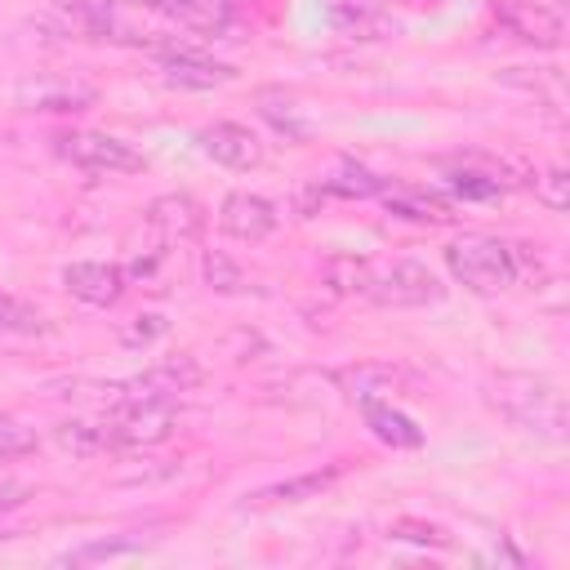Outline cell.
Wrapping results in <instances>:
<instances>
[{
	"mask_svg": "<svg viewBox=\"0 0 570 570\" xmlns=\"http://www.w3.org/2000/svg\"><path fill=\"white\" fill-rule=\"evenodd\" d=\"M13 102L22 111H85L98 102V85L62 71H36L13 85Z\"/></svg>",
	"mask_w": 570,
	"mask_h": 570,
	"instance_id": "7",
	"label": "cell"
},
{
	"mask_svg": "<svg viewBox=\"0 0 570 570\" xmlns=\"http://www.w3.org/2000/svg\"><path fill=\"white\" fill-rule=\"evenodd\" d=\"M165 334V316L160 312H142V316H134V325L120 334V343L125 347H147V343H156Z\"/></svg>",
	"mask_w": 570,
	"mask_h": 570,
	"instance_id": "32",
	"label": "cell"
},
{
	"mask_svg": "<svg viewBox=\"0 0 570 570\" xmlns=\"http://www.w3.org/2000/svg\"><path fill=\"white\" fill-rule=\"evenodd\" d=\"M534 196L548 205V209H566L570 205V174L561 165H548L539 178H534Z\"/></svg>",
	"mask_w": 570,
	"mask_h": 570,
	"instance_id": "30",
	"label": "cell"
},
{
	"mask_svg": "<svg viewBox=\"0 0 570 570\" xmlns=\"http://www.w3.org/2000/svg\"><path fill=\"white\" fill-rule=\"evenodd\" d=\"M445 267L459 285L472 294H499L517 281V254L508 240L485 236V232H463L445 245Z\"/></svg>",
	"mask_w": 570,
	"mask_h": 570,
	"instance_id": "3",
	"label": "cell"
},
{
	"mask_svg": "<svg viewBox=\"0 0 570 570\" xmlns=\"http://www.w3.org/2000/svg\"><path fill=\"white\" fill-rule=\"evenodd\" d=\"M200 365L196 356L178 352L169 361H156L151 370L134 374V379H120V383H107V405H125V401H178V392H191L200 383Z\"/></svg>",
	"mask_w": 570,
	"mask_h": 570,
	"instance_id": "5",
	"label": "cell"
},
{
	"mask_svg": "<svg viewBox=\"0 0 570 570\" xmlns=\"http://www.w3.org/2000/svg\"><path fill=\"white\" fill-rule=\"evenodd\" d=\"M200 276H205V285L214 289V294H245L254 281H249V272L232 258V254H223V249H205V258H200Z\"/></svg>",
	"mask_w": 570,
	"mask_h": 570,
	"instance_id": "25",
	"label": "cell"
},
{
	"mask_svg": "<svg viewBox=\"0 0 570 570\" xmlns=\"http://www.w3.org/2000/svg\"><path fill=\"white\" fill-rule=\"evenodd\" d=\"M40 436L36 428H27L22 419L13 414H0V459H22V454H36Z\"/></svg>",
	"mask_w": 570,
	"mask_h": 570,
	"instance_id": "29",
	"label": "cell"
},
{
	"mask_svg": "<svg viewBox=\"0 0 570 570\" xmlns=\"http://www.w3.org/2000/svg\"><path fill=\"white\" fill-rule=\"evenodd\" d=\"M258 102H263V116H267L281 134H289V138H298V142L307 138V129L294 120V102H289V98H276V94L267 89V94H258Z\"/></svg>",
	"mask_w": 570,
	"mask_h": 570,
	"instance_id": "31",
	"label": "cell"
},
{
	"mask_svg": "<svg viewBox=\"0 0 570 570\" xmlns=\"http://www.w3.org/2000/svg\"><path fill=\"white\" fill-rule=\"evenodd\" d=\"M58 445L67 454H80V459H98L111 450V432H107V419H67L58 423Z\"/></svg>",
	"mask_w": 570,
	"mask_h": 570,
	"instance_id": "22",
	"label": "cell"
},
{
	"mask_svg": "<svg viewBox=\"0 0 570 570\" xmlns=\"http://www.w3.org/2000/svg\"><path fill=\"white\" fill-rule=\"evenodd\" d=\"M147 53L156 58L160 76H165L169 85H183V89H214V85L236 80V67H227V62L209 58V53H205V49H196V45L165 40V45H156V49H147Z\"/></svg>",
	"mask_w": 570,
	"mask_h": 570,
	"instance_id": "8",
	"label": "cell"
},
{
	"mask_svg": "<svg viewBox=\"0 0 570 570\" xmlns=\"http://www.w3.org/2000/svg\"><path fill=\"white\" fill-rule=\"evenodd\" d=\"M383 196V209L392 214V218H405V223H450L454 214H450V205L441 200V196H432V191H423V187H383L379 191Z\"/></svg>",
	"mask_w": 570,
	"mask_h": 570,
	"instance_id": "20",
	"label": "cell"
},
{
	"mask_svg": "<svg viewBox=\"0 0 570 570\" xmlns=\"http://www.w3.org/2000/svg\"><path fill=\"white\" fill-rule=\"evenodd\" d=\"M138 552H142L138 539H89V543L58 552L53 566H98V561H120V557H138Z\"/></svg>",
	"mask_w": 570,
	"mask_h": 570,
	"instance_id": "24",
	"label": "cell"
},
{
	"mask_svg": "<svg viewBox=\"0 0 570 570\" xmlns=\"http://www.w3.org/2000/svg\"><path fill=\"white\" fill-rule=\"evenodd\" d=\"M325 22L343 40H387L396 36V18L383 0H325Z\"/></svg>",
	"mask_w": 570,
	"mask_h": 570,
	"instance_id": "14",
	"label": "cell"
},
{
	"mask_svg": "<svg viewBox=\"0 0 570 570\" xmlns=\"http://www.w3.org/2000/svg\"><path fill=\"white\" fill-rule=\"evenodd\" d=\"M387 534L405 539V543H423V548H450V534L436 521H423V517H396L387 525Z\"/></svg>",
	"mask_w": 570,
	"mask_h": 570,
	"instance_id": "28",
	"label": "cell"
},
{
	"mask_svg": "<svg viewBox=\"0 0 570 570\" xmlns=\"http://www.w3.org/2000/svg\"><path fill=\"white\" fill-rule=\"evenodd\" d=\"M276 205L267 200V196H258V191H232V196H223V205H218V227L232 236V240H245V245H258V240H267L272 232H276Z\"/></svg>",
	"mask_w": 570,
	"mask_h": 570,
	"instance_id": "12",
	"label": "cell"
},
{
	"mask_svg": "<svg viewBox=\"0 0 570 570\" xmlns=\"http://www.w3.org/2000/svg\"><path fill=\"white\" fill-rule=\"evenodd\" d=\"M18 503H22V485L0 476V512H4V508H18Z\"/></svg>",
	"mask_w": 570,
	"mask_h": 570,
	"instance_id": "33",
	"label": "cell"
},
{
	"mask_svg": "<svg viewBox=\"0 0 570 570\" xmlns=\"http://www.w3.org/2000/svg\"><path fill=\"white\" fill-rule=\"evenodd\" d=\"M142 4L156 9L165 22H183L191 31H223L240 9V0H142Z\"/></svg>",
	"mask_w": 570,
	"mask_h": 570,
	"instance_id": "18",
	"label": "cell"
},
{
	"mask_svg": "<svg viewBox=\"0 0 570 570\" xmlns=\"http://www.w3.org/2000/svg\"><path fill=\"white\" fill-rule=\"evenodd\" d=\"M485 401L499 419H508L521 432H539V436H561L566 432V401L561 392L539 379V374H521V370H503L485 383Z\"/></svg>",
	"mask_w": 570,
	"mask_h": 570,
	"instance_id": "2",
	"label": "cell"
},
{
	"mask_svg": "<svg viewBox=\"0 0 570 570\" xmlns=\"http://www.w3.org/2000/svg\"><path fill=\"white\" fill-rule=\"evenodd\" d=\"M62 27L76 31L80 40H102V45H125V49H156L169 40L165 36L169 22L142 0H67Z\"/></svg>",
	"mask_w": 570,
	"mask_h": 570,
	"instance_id": "1",
	"label": "cell"
},
{
	"mask_svg": "<svg viewBox=\"0 0 570 570\" xmlns=\"http://www.w3.org/2000/svg\"><path fill=\"white\" fill-rule=\"evenodd\" d=\"M494 18H499V27H508L517 40L539 45V49H561V40H566L561 13L548 9V4H539V0H503V4H494Z\"/></svg>",
	"mask_w": 570,
	"mask_h": 570,
	"instance_id": "11",
	"label": "cell"
},
{
	"mask_svg": "<svg viewBox=\"0 0 570 570\" xmlns=\"http://www.w3.org/2000/svg\"><path fill=\"white\" fill-rule=\"evenodd\" d=\"M365 298H374L379 307H428L445 298V285L428 263L392 258V263H374Z\"/></svg>",
	"mask_w": 570,
	"mask_h": 570,
	"instance_id": "4",
	"label": "cell"
},
{
	"mask_svg": "<svg viewBox=\"0 0 570 570\" xmlns=\"http://www.w3.org/2000/svg\"><path fill=\"white\" fill-rule=\"evenodd\" d=\"M45 330H49V321H45L40 307H31V303H22V298H13V294L0 289V334L31 338V334H45Z\"/></svg>",
	"mask_w": 570,
	"mask_h": 570,
	"instance_id": "27",
	"label": "cell"
},
{
	"mask_svg": "<svg viewBox=\"0 0 570 570\" xmlns=\"http://www.w3.org/2000/svg\"><path fill=\"white\" fill-rule=\"evenodd\" d=\"M450 191L459 200H481L485 205V200H499L508 191V178L499 169H472V165H463V169L450 174Z\"/></svg>",
	"mask_w": 570,
	"mask_h": 570,
	"instance_id": "26",
	"label": "cell"
},
{
	"mask_svg": "<svg viewBox=\"0 0 570 570\" xmlns=\"http://www.w3.org/2000/svg\"><path fill=\"white\" fill-rule=\"evenodd\" d=\"M361 414H365V428H370L383 445H392V450H419V445H423V428H419L410 414H401L392 401H365Z\"/></svg>",
	"mask_w": 570,
	"mask_h": 570,
	"instance_id": "19",
	"label": "cell"
},
{
	"mask_svg": "<svg viewBox=\"0 0 570 570\" xmlns=\"http://www.w3.org/2000/svg\"><path fill=\"white\" fill-rule=\"evenodd\" d=\"M334 383L343 387L347 401L365 405V401H392V396L410 392L414 387V374L405 365H396V361H356V365L338 370Z\"/></svg>",
	"mask_w": 570,
	"mask_h": 570,
	"instance_id": "10",
	"label": "cell"
},
{
	"mask_svg": "<svg viewBox=\"0 0 570 570\" xmlns=\"http://www.w3.org/2000/svg\"><path fill=\"white\" fill-rule=\"evenodd\" d=\"M178 423V401H125L111 405L107 414V432H111V450H147L174 436Z\"/></svg>",
	"mask_w": 570,
	"mask_h": 570,
	"instance_id": "6",
	"label": "cell"
},
{
	"mask_svg": "<svg viewBox=\"0 0 570 570\" xmlns=\"http://www.w3.org/2000/svg\"><path fill=\"white\" fill-rule=\"evenodd\" d=\"M62 285H67L80 303H89V307H116L120 294H125V285H129V276H125V267H116V263L80 258V263H67V267H62Z\"/></svg>",
	"mask_w": 570,
	"mask_h": 570,
	"instance_id": "15",
	"label": "cell"
},
{
	"mask_svg": "<svg viewBox=\"0 0 570 570\" xmlns=\"http://www.w3.org/2000/svg\"><path fill=\"white\" fill-rule=\"evenodd\" d=\"M62 156L71 165L89 169V174H138V169H147V160L129 142H120L116 134H98V129L67 134L62 138Z\"/></svg>",
	"mask_w": 570,
	"mask_h": 570,
	"instance_id": "9",
	"label": "cell"
},
{
	"mask_svg": "<svg viewBox=\"0 0 570 570\" xmlns=\"http://www.w3.org/2000/svg\"><path fill=\"white\" fill-rule=\"evenodd\" d=\"M196 142H200V151L209 160H218L227 169H254V165H263V142L240 120H214V125H205L196 134Z\"/></svg>",
	"mask_w": 570,
	"mask_h": 570,
	"instance_id": "13",
	"label": "cell"
},
{
	"mask_svg": "<svg viewBox=\"0 0 570 570\" xmlns=\"http://www.w3.org/2000/svg\"><path fill=\"white\" fill-rule=\"evenodd\" d=\"M347 472V463H330V468H316V472H303V476H289V481H272V485H258L240 499L245 512H267V508H281V503H303V499H316L321 490H330L338 476Z\"/></svg>",
	"mask_w": 570,
	"mask_h": 570,
	"instance_id": "16",
	"label": "cell"
},
{
	"mask_svg": "<svg viewBox=\"0 0 570 570\" xmlns=\"http://www.w3.org/2000/svg\"><path fill=\"white\" fill-rule=\"evenodd\" d=\"M147 227L156 232L160 245H178V240H191L205 227V209H200L196 196L169 191V196H156L147 205Z\"/></svg>",
	"mask_w": 570,
	"mask_h": 570,
	"instance_id": "17",
	"label": "cell"
},
{
	"mask_svg": "<svg viewBox=\"0 0 570 570\" xmlns=\"http://www.w3.org/2000/svg\"><path fill=\"white\" fill-rule=\"evenodd\" d=\"M383 187H387V178H379L374 169H365V165H356V160H338L334 174H325V178L316 183V191H325V196H347V200L379 196Z\"/></svg>",
	"mask_w": 570,
	"mask_h": 570,
	"instance_id": "21",
	"label": "cell"
},
{
	"mask_svg": "<svg viewBox=\"0 0 570 570\" xmlns=\"http://www.w3.org/2000/svg\"><path fill=\"white\" fill-rule=\"evenodd\" d=\"M325 285L334 294H361L370 289V272H374V258H356V254H330L325 258Z\"/></svg>",
	"mask_w": 570,
	"mask_h": 570,
	"instance_id": "23",
	"label": "cell"
}]
</instances>
